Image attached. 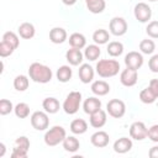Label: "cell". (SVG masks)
I'll return each instance as SVG.
<instances>
[{
  "label": "cell",
  "mask_w": 158,
  "mask_h": 158,
  "mask_svg": "<svg viewBox=\"0 0 158 158\" xmlns=\"http://www.w3.org/2000/svg\"><path fill=\"white\" fill-rule=\"evenodd\" d=\"M148 136V128L142 121H135L130 126V137L136 141H143Z\"/></svg>",
  "instance_id": "obj_11"
},
{
  "label": "cell",
  "mask_w": 158,
  "mask_h": 158,
  "mask_svg": "<svg viewBox=\"0 0 158 158\" xmlns=\"http://www.w3.org/2000/svg\"><path fill=\"white\" fill-rule=\"evenodd\" d=\"M62 2L64 5H67V6H72V5H74L77 2V0H62Z\"/></svg>",
  "instance_id": "obj_42"
},
{
  "label": "cell",
  "mask_w": 158,
  "mask_h": 158,
  "mask_svg": "<svg viewBox=\"0 0 158 158\" xmlns=\"http://www.w3.org/2000/svg\"><path fill=\"white\" fill-rule=\"evenodd\" d=\"M42 107L47 114H57L60 109V104L56 98L48 96L42 101Z\"/></svg>",
  "instance_id": "obj_22"
},
{
  "label": "cell",
  "mask_w": 158,
  "mask_h": 158,
  "mask_svg": "<svg viewBox=\"0 0 158 158\" xmlns=\"http://www.w3.org/2000/svg\"><path fill=\"white\" fill-rule=\"evenodd\" d=\"M69 44L70 47L73 48H78V49H81L84 47H86V38L83 33L80 32H74L69 36Z\"/></svg>",
  "instance_id": "obj_24"
},
{
  "label": "cell",
  "mask_w": 158,
  "mask_h": 158,
  "mask_svg": "<svg viewBox=\"0 0 158 158\" xmlns=\"http://www.w3.org/2000/svg\"><path fill=\"white\" fill-rule=\"evenodd\" d=\"M67 137V132H65V128L63 126H53L51 127L46 133H44V143L49 147H56L58 146L59 143H62L64 141V138Z\"/></svg>",
  "instance_id": "obj_3"
},
{
  "label": "cell",
  "mask_w": 158,
  "mask_h": 158,
  "mask_svg": "<svg viewBox=\"0 0 158 158\" xmlns=\"http://www.w3.org/2000/svg\"><path fill=\"white\" fill-rule=\"evenodd\" d=\"M148 1H158V0H148Z\"/></svg>",
  "instance_id": "obj_44"
},
{
  "label": "cell",
  "mask_w": 158,
  "mask_h": 158,
  "mask_svg": "<svg viewBox=\"0 0 158 158\" xmlns=\"http://www.w3.org/2000/svg\"><path fill=\"white\" fill-rule=\"evenodd\" d=\"M148 68L152 73H158V54H153L148 60Z\"/></svg>",
  "instance_id": "obj_40"
},
{
  "label": "cell",
  "mask_w": 158,
  "mask_h": 158,
  "mask_svg": "<svg viewBox=\"0 0 158 158\" xmlns=\"http://www.w3.org/2000/svg\"><path fill=\"white\" fill-rule=\"evenodd\" d=\"M85 5L91 14H101L106 7L105 0H85Z\"/></svg>",
  "instance_id": "obj_27"
},
{
  "label": "cell",
  "mask_w": 158,
  "mask_h": 158,
  "mask_svg": "<svg viewBox=\"0 0 158 158\" xmlns=\"http://www.w3.org/2000/svg\"><path fill=\"white\" fill-rule=\"evenodd\" d=\"M90 142L94 147H98V148H104L109 144L110 142V136L107 132L105 131H96L95 133L91 135L90 137Z\"/></svg>",
  "instance_id": "obj_15"
},
{
  "label": "cell",
  "mask_w": 158,
  "mask_h": 158,
  "mask_svg": "<svg viewBox=\"0 0 158 158\" xmlns=\"http://www.w3.org/2000/svg\"><path fill=\"white\" fill-rule=\"evenodd\" d=\"M107 121V112L104 111L102 109L95 111L94 114L90 115V118H89V122L90 125L94 127V128H101L105 126Z\"/></svg>",
  "instance_id": "obj_16"
},
{
  "label": "cell",
  "mask_w": 158,
  "mask_h": 158,
  "mask_svg": "<svg viewBox=\"0 0 158 158\" xmlns=\"http://www.w3.org/2000/svg\"><path fill=\"white\" fill-rule=\"evenodd\" d=\"M100 54H101V49H100L99 44H96V43L89 44L84 49V57L90 62H95L100 57Z\"/></svg>",
  "instance_id": "obj_26"
},
{
  "label": "cell",
  "mask_w": 158,
  "mask_h": 158,
  "mask_svg": "<svg viewBox=\"0 0 158 158\" xmlns=\"http://www.w3.org/2000/svg\"><path fill=\"white\" fill-rule=\"evenodd\" d=\"M146 33L151 37V38H158V21H151L148 22L147 27H146Z\"/></svg>",
  "instance_id": "obj_37"
},
{
  "label": "cell",
  "mask_w": 158,
  "mask_h": 158,
  "mask_svg": "<svg viewBox=\"0 0 158 158\" xmlns=\"http://www.w3.org/2000/svg\"><path fill=\"white\" fill-rule=\"evenodd\" d=\"M68 38V33L63 27H53L49 31V40L54 44H60L65 42Z\"/></svg>",
  "instance_id": "obj_19"
},
{
  "label": "cell",
  "mask_w": 158,
  "mask_h": 158,
  "mask_svg": "<svg viewBox=\"0 0 158 158\" xmlns=\"http://www.w3.org/2000/svg\"><path fill=\"white\" fill-rule=\"evenodd\" d=\"M95 72L101 78H112L120 72V63L116 59H101L95 65Z\"/></svg>",
  "instance_id": "obj_2"
},
{
  "label": "cell",
  "mask_w": 158,
  "mask_h": 158,
  "mask_svg": "<svg viewBox=\"0 0 158 158\" xmlns=\"http://www.w3.org/2000/svg\"><path fill=\"white\" fill-rule=\"evenodd\" d=\"M109 40H110V33L104 28H99L93 33V41L99 46L107 43Z\"/></svg>",
  "instance_id": "obj_31"
},
{
  "label": "cell",
  "mask_w": 158,
  "mask_h": 158,
  "mask_svg": "<svg viewBox=\"0 0 158 158\" xmlns=\"http://www.w3.org/2000/svg\"><path fill=\"white\" fill-rule=\"evenodd\" d=\"M133 15H135L137 21L144 23V22H148L152 17V9L146 2H138L135 5Z\"/></svg>",
  "instance_id": "obj_10"
},
{
  "label": "cell",
  "mask_w": 158,
  "mask_h": 158,
  "mask_svg": "<svg viewBox=\"0 0 158 158\" xmlns=\"http://www.w3.org/2000/svg\"><path fill=\"white\" fill-rule=\"evenodd\" d=\"M127 22L123 17H120V16H115L110 20V23H109V30H110V33L114 35V36H123L126 32H127Z\"/></svg>",
  "instance_id": "obj_9"
},
{
  "label": "cell",
  "mask_w": 158,
  "mask_h": 158,
  "mask_svg": "<svg viewBox=\"0 0 158 158\" xmlns=\"http://www.w3.org/2000/svg\"><path fill=\"white\" fill-rule=\"evenodd\" d=\"M158 99V79H152L147 88L141 90L139 100L143 104H153Z\"/></svg>",
  "instance_id": "obj_5"
},
{
  "label": "cell",
  "mask_w": 158,
  "mask_h": 158,
  "mask_svg": "<svg viewBox=\"0 0 158 158\" xmlns=\"http://www.w3.org/2000/svg\"><path fill=\"white\" fill-rule=\"evenodd\" d=\"M100 109H101V100L98 99L96 96H90L85 99V101L83 102V110L88 115H91Z\"/></svg>",
  "instance_id": "obj_20"
},
{
  "label": "cell",
  "mask_w": 158,
  "mask_h": 158,
  "mask_svg": "<svg viewBox=\"0 0 158 158\" xmlns=\"http://www.w3.org/2000/svg\"><path fill=\"white\" fill-rule=\"evenodd\" d=\"M15 109V106L12 105V102L7 99H1L0 100V115L5 116L7 114H10L12 110Z\"/></svg>",
  "instance_id": "obj_36"
},
{
  "label": "cell",
  "mask_w": 158,
  "mask_h": 158,
  "mask_svg": "<svg viewBox=\"0 0 158 158\" xmlns=\"http://www.w3.org/2000/svg\"><path fill=\"white\" fill-rule=\"evenodd\" d=\"M31 125L37 131H44L49 126L48 114L46 111H35L31 115Z\"/></svg>",
  "instance_id": "obj_8"
},
{
  "label": "cell",
  "mask_w": 158,
  "mask_h": 158,
  "mask_svg": "<svg viewBox=\"0 0 158 158\" xmlns=\"http://www.w3.org/2000/svg\"><path fill=\"white\" fill-rule=\"evenodd\" d=\"M70 131L74 135H83L88 131V123L83 118H75L70 122Z\"/></svg>",
  "instance_id": "obj_29"
},
{
  "label": "cell",
  "mask_w": 158,
  "mask_h": 158,
  "mask_svg": "<svg viewBox=\"0 0 158 158\" xmlns=\"http://www.w3.org/2000/svg\"><path fill=\"white\" fill-rule=\"evenodd\" d=\"M28 77L35 83L46 84V83L51 81V79L53 77V73H52V69L48 65L38 63V62H33L28 67Z\"/></svg>",
  "instance_id": "obj_1"
},
{
  "label": "cell",
  "mask_w": 158,
  "mask_h": 158,
  "mask_svg": "<svg viewBox=\"0 0 158 158\" xmlns=\"http://www.w3.org/2000/svg\"><path fill=\"white\" fill-rule=\"evenodd\" d=\"M137 80H138V70L136 69H131L126 67V69H123L120 74V81L123 86H127V88L136 85Z\"/></svg>",
  "instance_id": "obj_13"
},
{
  "label": "cell",
  "mask_w": 158,
  "mask_h": 158,
  "mask_svg": "<svg viewBox=\"0 0 158 158\" xmlns=\"http://www.w3.org/2000/svg\"><path fill=\"white\" fill-rule=\"evenodd\" d=\"M154 49H156V43H154L153 40L146 38V40H142L139 42V51H141V53H143V54H152L154 52Z\"/></svg>",
  "instance_id": "obj_33"
},
{
  "label": "cell",
  "mask_w": 158,
  "mask_h": 158,
  "mask_svg": "<svg viewBox=\"0 0 158 158\" xmlns=\"http://www.w3.org/2000/svg\"><path fill=\"white\" fill-rule=\"evenodd\" d=\"M30 85V79L28 77L23 75V74H20V75H16L15 79H14V88L17 90V91H25Z\"/></svg>",
  "instance_id": "obj_32"
},
{
  "label": "cell",
  "mask_w": 158,
  "mask_h": 158,
  "mask_svg": "<svg viewBox=\"0 0 158 158\" xmlns=\"http://www.w3.org/2000/svg\"><path fill=\"white\" fill-rule=\"evenodd\" d=\"M123 60H125V64H126L127 68L136 69V70H138V69L143 65V62H144L142 53L136 52V51L128 52V53L125 56V59H123Z\"/></svg>",
  "instance_id": "obj_12"
},
{
  "label": "cell",
  "mask_w": 158,
  "mask_h": 158,
  "mask_svg": "<svg viewBox=\"0 0 158 158\" xmlns=\"http://www.w3.org/2000/svg\"><path fill=\"white\" fill-rule=\"evenodd\" d=\"M80 104H81V93L80 91H70L64 102H63V110L65 114L68 115H74L78 112L79 107H80Z\"/></svg>",
  "instance_id": "obj_4"
},
{
  "label": "cell",
  "mask_w": 158,
  "mask_h": 158,
  "mask_svg": "<svg viewBox=\"0 0 158 158\" xmlns=\"http://www.w3.org/2000/svg\"><path fill=\"white\" fill-rule=\"evenodd\" d=\"M0 148H1V151H0V157H4V154H5V151H6V147H5V144L1 142L0 143Z\"/></svg>",
  "instance_id": "obj_43"
},
{
  "label": "cell",
  "mask_w": 158,
  "mask_h": 158,
  "mask_svg": "<svg viewBox=\"0 0 158 158\" xmlns=\"http://www.w3.org/2000/svg\"><path fill=\"white\" fill-rule=\"evenodd\" d=\"M57 79L58 81L60 83H68L70 79H72V75H73V70L69 65H60L58 69H57Z\"/></svg>",
  "instance_id": "obj_28"
},
{
  "label": "cell",
  "mask_w": 158,
  "mask_h": 158,
  "mask_svg": "<svg viewBox=\"0 0 158 158\" xmlns=\"http://www.w3.org/2000/svg\"><path fill=\"white\" fill-rule=\"evenodd\" d=\"M62 144H63L64 151H67L69 153H74L80 148V142L74 136H67L64 138V141L62 142Z\"/></svg>",
  "instance_id": "obj_25"
},
{
  "label": "cell",
  "mask_w": 158,
  "mask_h": 158,
  "mask_svg": "<svg viewBox=\"0 0 158 158\" xmlns=\"http://www.w3.org/2000/svg\"><path fill=\"white\" fill-rule=\"evenodd\" d=\"M14 51H15V48L12 46H10L9 43H6L4 41L0 42V57L1 58H5V57L11 56L14 53Z\"/></svg>",
  "instance_id": "obj_38"
},
{
  "label": "cell",
  "mask_w": 158,
  "mask_h": 158,
  "mask_svg": "<svg viewBox=\"0 0 158 158\" xmlns=\"http://www.w3.org/2000/svg\"><path fill=\"white\" fill-rule=\"evenodd\" d=\"M83 58H84V53H81V51L78 48L72 47L70 49H68L65 52V59L68 60V63L70 65L77 67V65L83 64Z\"/></svg>",
  "instance_id": "obj_17"
},
{
  "label": "cell",
  "mask_w": 158,
  "mask_h": 158,
  "mask_svg": "<svg viewBox=\"0 0 158 158\" xmlns=\"http://www.w3.org/2000/svg\"><path fill=\"white\" fill-rule=\"evenodd\" d=\"M2 41L6 42V43H9L10 46H12L15 49H16V48L19 47V44H20V38H19V36H17L15 32H12V31L5 32V33L2 35Z\"/></svg>",
  "instance_id": "obj_35"
},
{
  "label": "cell",
  "mask_w": 158,
  "mask_h": 158,
  "mask_svg": "<svg viewBox=\"0 0 158 158\" xmlns=\"http://www.w3.org/2000/svg\"><path fill=\"white\" fill-rule=\"evenodd\" d=\"M91 91L96 96H105L110 93V85L105 80H95L91 84Z\"/></svg>",
  "instance_id": "obj_21"
},
{
  "label": "cell",
  "mask_w": 158,
  "mask_h": 158,
  "mask_svg": "<svg viewBox=\"0 0 158 158\" xmlns=\"http://www.w3.org/2000/svg\"><path fill=\"white\" fill-rule=\"evenodd\" d=\"M106 112L114 118H121L126 114V105L120 99H111L106 105Z\"/></svg>",
  "instance_id": "obj_7"
},
{
  "label": "cell",
  "mask_w": 158,
  "mask_h": 158,
  "mask_svg": "<svg viewBox=\"0 0 158 158\" xmlns=\"http://www.w3.org/2000/svg\"><path fill=\"white\" fill-rule=\"evenodd\" d=\"M30 149V139L26 136H20L15 139L11 158H26Z\"/></svg>",
  "instance_id": "obj_6"
},
{
  "label": "cell",
  "mask_w": 158,
  "mask_h": 158,
  "mask_svg": "<svg viewBox=\"0 0 158 158\" xmlns=\"http://www.w3.org/2000/svg\"><path fill=\"white\" fill-rule=\"evenodd\" d=\"M17 32L20 35L21 38L23 40H30L35 36L36 33V30H35V26L31 23V22H22L19 28H17Z\"/></svg>",
  "instance_id": "obj_23"
},
{
  "label": "cell",
  "mask_w": 158,
  "mask_h": 158,
  "mask_svg": "<svg viewBox=\"0 0 158 158\" xmlns=\"http://www.w3.org/2000/svg\"><path fill=\"white\" fill-rule=\"evenodd\" d=\"M78 74H79L80 81H81L83 84H89V83H91L93 79H94L95 70H94V68H93L89 63H83V64H80V67H79Z\"/></svg>",
  "instance_id": "obj_14"
},
{
  "label": "cell",
  "mask_w": 158,
  "mask_h": 158,
  "mask_svg": "<svg viewBox=\"0 0 158 158\" xmlns=\"http://www.w3.org/2000/svg\"><path fill=\"white\" fill-rule=\"evenodd\" d=\"M14 112L19 118H26L30 115V105L26 102H19L15 106Z\"/></svg>",
  "instance_id": "obj_34"
},
{
  "label": "cell",
  "mask_w": 158,
  "mask_h": 158,
  "mask_svg": "<svg viewBox=\"0 0 158 158\" xmlns=\"http://www.w3.org/2000/svg\"><path fill=\"white\" fill-rule=\"evenodd\" d=\"M106 52L109 56L111 57H120L122 53H123V44L118 41H111L109 42L107 44V48H106Z\"/></svg>",
  "instance_id": "obj_30"
},
{
  "label": "cell",
  "mask_w": 158,
  "mask_h": 158,
  "mask_svg": "<svg viewBox=\"0 0 158 158\" xmlns=\"http://www.w3.org/2000/svg\"><path fill=\"white\" fill-rule=\"evenodd\" d=\"M132 139L128 138V137H121L118 139H116L114 142V151L116 153H120V154H123V153H127L132 149Z\"/></svg>",
  "instance_id": "obj_18"
},
{
  "label": "cell",
  "mask_w": 158,
  "mask_h": 158,
  "mask_svg": "<svg viewBox=\"0 0 158 158\" xmlns=\"http://www.w3.org/2000/svg\"><path fill=\"white\" fill-rule=\"evenodd\" d=\"M148 156L151 158H158V146H153L149 151H148Z\"/></svg>",
  "instance_id": "obj_41"
},
{
  "label": "cell",
  "mask_w": 158,
  "mask_h": 158,
  "mask_svg": "<svg viewBox=\"0 0 158 158\" xmlns=\"http://www.w3.org/2000/svg\"><path fill=\"white\" fill-rule=\"evenodd\" d=\"M152 142H158V125H152L148 128V136Z\"/></svg>",
  "instance_id": "obj_39"
}]
</instances>
